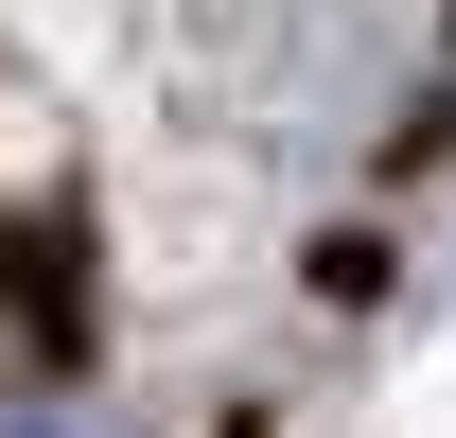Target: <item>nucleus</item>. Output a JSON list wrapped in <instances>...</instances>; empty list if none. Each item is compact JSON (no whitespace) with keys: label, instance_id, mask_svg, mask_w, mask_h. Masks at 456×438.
<instances>
[{"label":"nucleus","instance_id":"nucleus-1","mask_svg":"<svg viewBox=\"0 0 456 438\" xmlns=\"http://www.w3.org/2000/svg\"><path fill=\"white\" fill-rule=\"evenodd\" d=\"M0 438H141V421H123V403H53V385H36V403H0Z\"/></svg>","mask_w":456,"mask_h":438}]
</instances>
